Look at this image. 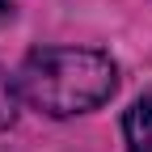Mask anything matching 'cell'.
Instances as JSON below:
<instances>
[{"instance_id": "3957f363", "label": "cell", "mask_w": 152, "mask_h": 152, "mask_svg": "<svg viewBox=\"0 0 152 152\" xmlns=\"http://www.w3.org/2000/svg\"><path fill=\"white\" fill-rule=\"evenodd\" d=\"M17 97H21V93H17V80L0 68V131L13 127V118H17Z\"/></svg>"}, {"instance_id": "277c9868", "label": "cell", "mask_w": 152, "mask_h": 152, "mask_svg": "<svg viewBox=\"0 0 152 152\" xmlns=\"http://www.w3.org/2000/svg\"><path fill=\"white\" fill-rule=\"evenodd\" d=\"M13 13H17V0H0V21H9Z\"/></svg>"}, {"instance_id": "7a4b0ae2", "label": "cell", "mask_w": 152, "mask_h": 152, "mask_svg": "<svg viewBox=\"0 0 152 152\" xmlns=\"http://www.w3.org/2000/svg\"><path fill=\"white\" fill-rule=\"evenodd\" d=\"M123 140L127 152H152V97H140L123 114Z\"/></svg>"}, {"instance_id": "6da1fadb", "label": "cell", "mask_w": 152, "mask_h": 152, "mask_svg": "<svg viewBox=\"0 0 152 152\" xmlns=\"http://www.w3.org/2000/svg\"><path fill=\"white\" fill-rule=\"evenodd\" d=\"M114 89H118V64L93 47H38L17 72V93L51 118L97 110L114 97Z\"/></svg>"}]
</instances>
